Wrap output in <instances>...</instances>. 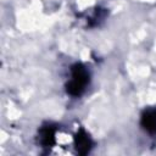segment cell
<instances>
[{
    "label": "cell",
    "mask_w": 156,
    "mask_h": 156,
    "mask_svg": "<svg viewBox=\"0 0 156 156\" xmlns=\"http://www.w3.org/2000/svg\"><path fill=\"white\" fill-rule=\"evenodd\" d=\"M89 83V74L87 69L80 65L76 63L72 66V79L67 83V93L72 96H79L83 91L85 85Z\"/></svg>",
    "instance_id": "obj_1"
},
{
    "label": "cell",
    "mask_w": 156,
    "mask_h": 156,
    "mask_svg": "<svg viewBox=\"0 0 156 156\" xmlns=\"http://www.w3.org/2000/svg\"><path fill=\"white\" fill-rule=\"evenodd\" d=\"M74 141H76V147L80 155H85L87 152H89V150L91 147V140H90L89 135L83 129H80L76 134Z\"/></svg>",
    "instance_id": "obj_2"
},
{
    "label": "cell",
    "mask_w": 156,
    "mask_h": 156,
    "mask_svg": "<svg viewBox=\"0 0 156 156\" xmlns=\"http://www.w3.org/2000/svg\"><path fill=\"white\" fill-rule=\"evenodd\" d=\"M141 126L149 132H156V111L149 110L141 116Z\"/></svg>",
    "instance_id": "obj_3"
},
{
    "label": "cell",
    "mask_w": 156,
    "mask_h": 156,
    "mask_svg": "<svg viewBox=\"0 0 156 156\" xmlns=\"http://www.w3.org/2000/svg\"><path fill=\"white\" fill-rule=\"evenodd\" d=\"M55 132L51 127H45L41 129V143L45 146H51L55 141Z\"/></svg>",
    "instance_id": "obj_4"
}]
</instances>
